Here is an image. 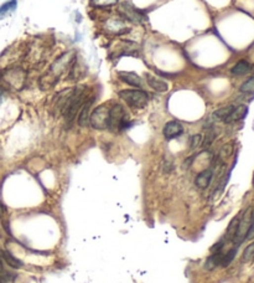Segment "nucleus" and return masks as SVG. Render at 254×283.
<instances>
[{"label": "nucleus", "mask_w": 254, "mask_h": 283, "mask_svg": "<svg viewBox=\"0 0 254 283\" xmlns=\"http://www.w3.org/2000/svg\"><path fill=\"white\" fill-rule=\"evenodd\" d=\"M76 52L75 51H67V52L62 53V55L58 56L51 66L48 67V70L46 71L45 74L41 76L40 79V87L41 90H51L57 85V82L60 81L61 76L65 75L67 71H70L71 65H72L73 60L76 58Z\"/></svg>", "instance_id": "nucleus-1"}, {"label": "nucleus", "mask_w": 254, "mask_h": 283, "mask_svg": "<svg viewBox=\"0 0 254 283\" xmlns=\"http://www.w3.org/2000/svg\"><path fill=\"white\" fill-rule=\"evenodd\" d=\"M0 82L5 89L21 91L28 84V72L20 66H9L0 71Z\"/></svg>", "instance_id": "nucleus-2"}, {"label": "nucleus", "mask_w": 254, "mask_h": 283, "mask_svg": "<svg viewBox=\"0 0 254 283\" xmlns=\"http://www.w3.org/2000/svg\"><path fill=\"white\" fill-rule=\"evenodd\" d=\"M87 98H88V94H87L86 87H73L72 94L68 97L67 102L63 107L62 113H61L63 114L67 123H71L76 118V116H77V113H80Z\"/></svg>", "instance_id": "nucleus-3"}, {"label": "nucleus", "mask_w": 254, "mask_h": 283, "mask_svg": "<svg viewBox=\"0 0 254 283\" xmlns=\"http://www.w3.org/2000/svg\"><path fill=\"white\" fill-rule=\"evenodd\" d=\"M118 94L129 107L134 109L144 108L149 101V94L143 90H123Z\"/></svg>", "instance_id": "nucleus-4"}, {"label": "nucleus", "mask_w": 254, "mask_h": 283, "mask_svg": "<svg viewBox=\"0 0 254 283\" xmlns=\"http://www.w3.org/2000/svg\"><path fill=\"white\" fill-rule=\"evenodd\" d=\"M128 116L124 111L123 106L121 104H114L112 108H109V121L108 129L113 132H121L128 127Z\"/></svg>", "instance_id": "nucleus-5"}, {"label": "nucleus", "mask_w": 254, "mask_h": 283, "mask_svg": "<svg viewBox=\"0 0 254 283\" xmlns=\"http://www.w3.org/2000/svg\"><path fill=\"white\" fill-rule=\"evenodd\" d=\"M108 121L109 107H107L106 104L98 106L89 114V124H91L94 129H98V131H103V129L108 128Z\"/></svg>", "instance_id": "nucleus-6"}, {"label": "nucleus", "mask_w": 254, "mask_h": 283, "mask_svg": "<svg viewBox=\"0 0 254 283\" xmlns=\"http://www.w3.org/2000/svg\"><path fill=\"white\" fill-rule=\"evenodd\" d=\"M119 15L126 21H131V23H141L145 19V16L140 10L134 8L131 4L127 3V1L119 5Z\"/></svg>", "instance_id": "nucleus-7"}, {"label": "nucleus", "mask_w": 254, "mask_h": 283, "mask_svg": "<svg viewBox=\"0 0 254 283\" xmlns=\"http://www.w3.org/2000/svg\"><path fill=\"white\" fill-rule=\"evenodd\" d=\"M104 30L113 35H123L130 29L127 26V21L123 18H109L104 23Z\"/></svg>", "instance_id": "nucleus-8"}, {"label": "nucleus", "mask_w": 254, "mask_h": 283, "mask_svg": "<svg viewBox=\"0 0 254 283\" xmlns=\"http://www.w3.org/2000/svg\"><path fill=\"white\" fill-rule=\"evenodd\" d=\"M87 74V66L85 65L82 60L76 56V58L73 60L72 65H71L70 71H68V79L72 80V81H77V80L83 79Z\"/></svg>", "instance_id": "nucleus-9"}, {"label": "nucleus", "mask_w": 254, "mask_h": 283, "mask_svg": "<svg viewBox=\"0 0 254 283\" xmlns=\"http://www.w3.org/2000/svg\"><path fill=\"white\" fill-rule=\"evenodd\" d=\"M182 132H184V127H182V124L177 121L168 122V123L164 126V129H163L164 137H165L168 141L177 138V137L181 136Z\"/></svg>", "instance_id": "nucleus-10"}, {"label": "nucleus", "mask_w": 254, "mask_h": 283, "mask_svg": "<svg viewBox=\"0 0 254 283\" xmlns=\"http://www.w3.org/2000/svg\"><path fill=\"white\" fill-rule=\"evenodd\" d=\"M119 80L124 84L129 85V86L136 87V89H141L143 87V80L140 79V76L134 72H127V71H122L118 74Z\"/></svg>", "instance_id": "nucleus-11"}, {"label": "nucleus", "mask_w": 254, "mask_h": 283, "mask_svg": "<svg viewBox=\"0 0 254 283\" xmlns=\"http://www.w3.org/2000/svg\"><path fill=\"white\" fill-rule=\"evenodd\" d=\"M94 102V97H88L87 101L83 104L82 109L80 111V116H78V124L81 127H86L89 123V112H91V107Z\"/></svg>", "instance_id": "nucleus-12"}, {"label": "nucleus", "mask_w": 254, "mask_h": 283, "mask_svg": "<svg viewBox=\"0 0 254 283\" xmlns=\"http://www.w3.org/2000/svg\"><path fill=\"white\" fill-rule=\"evenodd\" d=\"M212 178H213V169L209 168V169L202 170V172L197 175L196 179H195V184H196V187L200 188V189H206V188H209V185L211 184Z\"/></svg>", "instance_id": "nucleus-13"}, {"label": "nucleus", "mask_w": 254, "mask_h": 283, "mask_svg": "<svg viewBox=\"0 0 254 283\" xmlns=\"http://www.w3.org/2000/svg\"><path fill=\"white\" fill-rule=\"evenodd\" d=\"M247 113H248V107L244 106V104H241V106H237L234 107L233 111L231 112L227 119L224 122L226 123H233V122H238L241 119L246 118Z\"/></svg>", "instance_id": "nucleus-14"}, {"label": "nucleus", "mask_w": 254, "mask_h": 283, "mask_svg": "<svg viewBox=\"0 0 254 283\" xmlns=\"http://www.w3.org/2000/svg\"><path fill=\"white\" fill-rule=\"evenodd\" d=\"M145 79L149 86L153 90H155L156 92H166L169 90V85L166 84L165 81H163V80L158 79V77H154L151 76V75L145 74Z\"/></svg>", "instance_id": "nucleus-15"}, {"label": "nucleus", "mask_w": 254, "mask_h": 283, "mask_svg": "<svg viewBox=\"0 0 254 283\" xmlns=\"http://www.w3.org/2000/svg\"><path fill=\"white\" fill-rule=\"evenodd\" d=\"M0 257H1V260H3L6 265L10 266V267L13 268L23 267V262H21L20 260H18L15 256H13V253H10L9 251L0 250Z\"/></svg>", "instance_id": "nucleus-16"}, {"label": "nucleus", "mask_w": 254, "mask_h": 283, "mask_svg": "<svg viewBox=\"0 0 254 283\" xmlns=\"http://www.w3.org/2000/svg\"><path fill=\"white\" fill-rule=\"evenodd\" d=\"M251 70H252L251 63L246 60H241L232 67L231 72L232 75H234V76H244V75L248 74Z\"/></svg>", "instance_id": "nucleus-17"}, {"label": "nucleus", "mask_w": 254, "mask_h": 283, "mask_svg": "<svg viewBox=\"0 0 254 283\" xmlns=\"http://www.w3.org/2000/svg\"><path fill=\"white\" fill-rule=\"evenodd\" d=\"M16 6H18V1L16 0H9V1L4 3L3 5L0 6V20L8 18L10 14H13L15 11Z\"/></svg>", "instance_id": "nucleus-18"}, {"label": "nucleus", "mask_w": 254, "mask_h": 283, "mask_svg": "<svg viewBox=\"0 0 254 283\" xmlns=\"http://www.w3.org/2000/svg\"><path fill=\"white\" fill-rule=\"evenodd\" d=\"M234 106H226V107H222V108H218L217 111L213 112V117L218 121H226L227 117L231 114V112L233 111Z\"/></svg>", "instance_id": "nucleus-19"}, {"label": "nucleus", "mask_w": 254, "mask_h": 283, "mask_svg": "<svg viewBox=\"0 0 254 283\" xmlns=\"http://www.w3.org/2000/svg\"><path fill=\"white\" fill-rule=\"evenodd\" d=\"M239 91L244 94H254V76L249 77L247 81H244L239 87Z\"/></svg>", "instance_id": "nucleus-20"}, {"label": "nucleus", "mask_w": 254, "mask_h": 283, "mask_svg": "<svg viewBox=\"0 0 254 283\" xmlns=\"http://www.w3.org/2000/svg\"><path fill=\"white\" fill-rule=\"evenodd\" d=\"M14 278H15V275L6 270L5 266H4V261L0 257V280L4 281V282H9V281H13Z\"/></svg>", "instance_id": "nucleus-21"}, {"label": "nucleus", "mask_w": 254, "mask_h": 283, "mask_svg": "<svg viewBox=\"0 0 254 283\" xmlns=\"http://www.w3.org/2000/svg\"><path fill=\"white\" fill-rule=\"evenodd\" d=\"M117 3H118V0H91L92 6L98 9L111 8V6L116 5Z\"/></svg>", "instance_id": "nucleus-22"}, {"label": "nucleus", "mask_w": 254, "mask_h": 283, "mask_svg": "<svg viewBox=\"0 0 254 283\" xmlns=\"http://www.w3.org/2000/svg\"><path fill=\"white\" fill-rule=\"evenodd\" d=\"M242 261L244 263H251L254 261V242L251 243L246 247V250L243 251V255H242Z\"/></svg>", "instance_id": "nucleus-23"}, {"label": "nucleus", "mask_w": 254, "mask_h": 283, "mask_svg": "<svg viewBox=\"0 0 254 283\" xmlns=\"http://www.w3.org/2000/svg\"><path fill=\"white\" fill-rule=\"evenodd\" d=\"M237 246H234L233 248H231V250L228 251V252L223 253V258H222V265L221 267H227V266L229 265V263L232 262V261L234 260V257H236V253H237Z\"/></svg>", "instance_id": "nucleus-24"}, {"label": "nucleus", "mask_w": 254, "mask_h": 283, "mask_svg": "<svg viewBox=\"0 0 254 283\" xmlns=\"http://www.w3.org/2000/svg\"><path fill=\"white\" fill-rule=\"evenodd\" d=\"M233 153V144L228 143V144L223 145L219 150V154H218V159L219 160H226L227 158H229Z\"/></svg>", "instance_id": "nucleus-25"}, {"label": "nucleus", "mask_w": 254, "mask_h": 283, "mask_svg": "<svg viewBox=\"0 0 254 283\" xmlns=\"http://www.w3.org/2000/svg\"><path fill=\"white\" fill-rule=\"evenodd\" d=\"M202 141H204V138H202L201 134H195V136H192L191 139H190V148L195 149V148L200 147V145L202 144Z\"/></svg>", "instance_id": "nucleus-26"}, {"label": "nucleus", "mask_w": 254, "mask_h": 283, "mask_svg": "<svg viewBox=\"0 0 254 283\" xmlns=\"http://www.w3.org/2000/svg\"><path fill=\"white\" fill-rule=\"evenodd\" d=\"M246 240H254V218H253V221H252L251 228H249L248 234H247Z\"/></svg>", "instance_id": "nucleus-27"}, {"label": "nucleus", "mask_w": 254, "mask_h": 283, "mask_svg": "<svg viewBox=\"0 0 254 283\" xmlns=\"http://www.w3.org/2000/svg\"><path fill=\"white\" fill-rule=\"evenodd\" d=\"M4 214H5V206L0 201V216H3Z\"/></svg>", "instance_id": "nucleus-28"}, {"label": "nucleus", "mask_w": 254, "mask_h": 283, "mask_svg": "<svg viewBox=\"0 0 254 283\" xmlns=\"http://www.w3.org/2000/svg\"><path fill=\"white\" fill-rule=\"evenodd\" d=\"M0 283H5V282H4V281H1V280H0Z\"/></svg>", "instance_id": "nucleus-29"}]
</instances>
